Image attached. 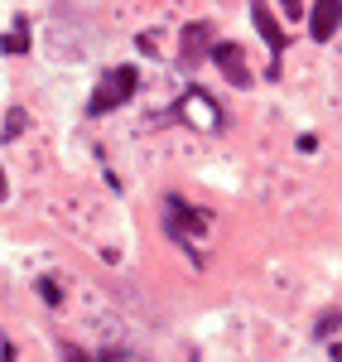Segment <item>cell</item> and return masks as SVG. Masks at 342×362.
Instances as JSON below:
<instances>
[{
    "label": "cell",
    "instance_id": "cell-1",
    "mask_svg": "<svg viewBox=\"0 0 342 362\" xmlns=\"http://www.w3.org/2000/svg\"><path fill=\"white\" fill-rule=\"evenodd\" d=\"M135 92H140V73H135L130 63H126V68H111V73L97 83V92H92V102H87V116L97 121V116L116 112V107H126Z\"/></svg>",
    "mask_w": 342,
    "mask_h": 362
},
{
    "label": "cell",
    "instance_id": "cell-2",
    "mask_svg": "<svg viewBox=\"0 0 342 362\" xmlns=\"http://www.w3.org/2000/svg\"><path fill=\"white\" fill-rule=\"evenodd\" d=\"M164 227H169V237L178 242V247H188L193 237H202V232L212 227V218H207L202 208H188L183 194H169L164 198Z\"/></svg>",
    "mask_w": 342,
    "mask_h": 362
},
{
    "label": "cell",
    "instance_id": "cell-3",
    "mask_svg": "<svg viewBox=\"0 0 342 362\" xmlns=\"http://www.w3.org/2000/svg\"><path fill=\"white\" fill-rule=\"evenodd\" d=\"M246 5H251V25L260 29V39H265V49H270V68H265V78L275 83V78H280V54L289 49V34L280 29V20L270 15L265 0H246Z\"/></svg>",
    "mask_w": 342,
    "mask_h": 362
},
{
    "label": "cell",
    "instance_id": "cell-4",
    "mask_svg": "<svg viewBox=\"0 0 342 362\" xmlns=\"http://www.w3.org/2000/svg\"><path fill=\"white\" fill-rule=\"evenodd\" d=\"M173 121H188V126H198V131H217V126H222V107H217L202 87H188V92L173 102Z\"/></svg>",
    "mask_w": 342,
    "mask_h": 362
},
{
    "label": "cell",
    "instance_id": "cell-5",
    "mask_svg": "<svg viewBox=\"0 0 342 362\" xmlns=\"http://www.w3.org/2000/svg\"><path fill=\"white\" fill-rule=\"evenodd\" d=\"M207 58L222 68V78H227L231 87H251L256 83V78H251V63H246V54H241V44H227V39H222V44H212Z\"/></svg>",
    "mask_w": 342,
    "mask_h": 362
},
{
    "label": "cell",
    "instance_id": "cell-6",
    "mask_svg": "<svg viewBox=\"0 0 342 362\" xmlns=\"http://www.w3.org/2000/svg\"><path fill=\"white\" fill-rule=\"evenodd\" d=\"M178 39H183V49H178V63H183V68H198L202 58L212 54V25H207V20L183 25V34H178Z\"/></svg>",
    "mask_w": 342,
    "mask_h": 362
},
{
    "label": "cell",
    "instance_id": "cell-7",
    "mask_svg": "<svg viewBox=\"0 0 342 362\" xmlns=\"http://www.w3.org/2000/svg\"><path fill=\"white\" fill-rule=\"evenodd\" d=\"M338 29H342V0H314L309 5V34H314V44H328Z\"/></svg>",
    "mask_w": 342,
    "mask_h": 362
},
{
    "label": "cell",
    "instance_id": "cell-8",
    "mask_svg": "<svg viewBox=\"0 0 342 362\" xmlns=\"http://www.w3.org/2000/svg\"><path fill=\"white\" fill-rule=\"evenodd\" d=\"M58 353H63V362H116L121 358V353H83V348H73V343H63V348H58Z\"/></svg>",
    "mask_w": 342,
    "mask_h": 362
},
{
    "label": "cell",
    "instance_id": "cell-9",
    "mask_svg": "<svg viewBox=\"0 0 342 362\" xmlns=\"http://www.w3.org/2000/svg\"><path fill=\"white\" fill-rule=\"evenodd\" d=\"M0 49H5V54H29V25H25V20L0 39Z\"/></svg>",
    "mask_w": 342,
    "mask_h": 362
},
{
    "label": "cell",
    "instance_id": "cell-10",
    "mask_svg": "<svg viewBox=\"0 0 342 362\" xmlns=\"http://www.w3.org/2000/svg\"><path fill=\"white\" fill-rule=\"evenodd\" d=\"M34 290H39V300H44V305H63V285H58V280L54 276H39V280H34Z\"/></svg>",
    "mask_w": 342,
    "mask_h": 362
},
{
    "label": "cell",
    "instance_id": "cell-11",
    "mask_svg": "<svg viewBox=\"0 0 342 362\" xmlns=\"http://www.w3.org/2000/svg\"><path fill=\"white\" fill-rule=\"evenodd\" d=\"M25 126H29V112L25 107H10V116H5V136H20Z\"/></svg>",
    "mask_w": 342,
    "mask_h": 362
},
{
    "label": "cell",
    "instance_id": "cell-12",
    "mask_svg": "<svg viewBox=\"0 0 342 362\" xmlns=\"http://www.w3.org/2000/svg\"><path fill=\"white\" fill-rule=\"evenodd\" d=\"M338 324H342V309H333V314H323V319H318V338H328L333 329H338Z\"/></svg>",
    "mask_w": 342,
    "mask_h": 362
},
{
    "label": "cell",
    "instance_id": "cell-13",
    "mask_svg": "<svg viewBox=\"0 0 342 362\" xmlns=\"http://www.w3.org/2000/svg\"><path fill=\"white\" fill-rule=\"evenodd\" d=\"M280 5H285V15H289V20H299V15H304V10H309V5H304V0H280Z\"/></svg>",
    "mask_w": 342,
    "mask_h": 362
},
{
    "label": "cell",
    "instance_id": "cell-14",
    "mask_svg": "<svg viewBox=\"0 0 342 362\" xmlns=\"http://www.w3.org/2000/svg\"><path fill=\"white\" fill-rule=\"evenodd\" d=\"M0 362H15V343L10 338H0Z\"/></svg>",
    "mask_w": 342,
    "mask_h": 362
},
{
    "label": "cell",
    "instance_id": "cell-15",
    "mask_svg": "<svg viewBox=\"0 0 342 362\" xmlns=\"http://www.w3.org/2000/svg\"><path fill=\"white\" fill-rule=\"evenodd\" d=\"M328 353H333V362H342V338L333 343V348H328Z\"/></svg>",
    "mask_w": 342,
    "mask_h": 362
},
{
    "label": "cell",
    "instance_id": "cell-16",
    "mask_svg": "<svg viewBox=\"0 0 342 362\" xmlns=\"http://www.w3.org/2000/svg\"><path fill=\"white\" fill-rule=\"evenodd\" d=\"M0 203H5V169H0Z\"/></svg>",
    "mask_w": 342,
    "mask_h": 362
},
{
    "label": "cell",
    "instance_id": "cell-17",
    "mask_svg": "<svg viewBox=\"0 0 342 362\" xmlns=\"http://www.w3.org/2000/svg\"><path fill=\"white\" fill-rule=\"evenodd\" d=\"M188 362H198V358H188Z\"/></svg>",
    "mask_w": 342,
    "mask_h": 362
}]
</instances>
